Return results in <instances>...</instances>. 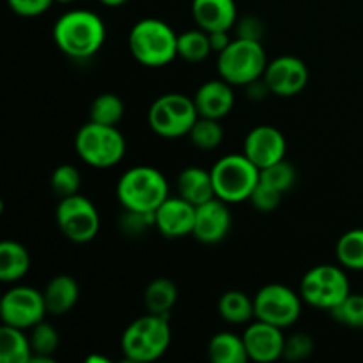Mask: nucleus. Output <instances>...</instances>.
I'll use <instances>...</instances> for the list:
<instances>
[{
    "label": "nucleus",
    "mask_w": 363,
    "mask_h": 363,
    "mask_svg": "<svg viewBox=\"0 0 363 363\" xmlns=\"http://www.w3.org/2000/svg\"><path fill=\"white\" fill-rule=\"evenodd\" d=\"M105 38V23L92 11H67L53 25V41L64 55L74 60L94 57L101 50Z\"/></svg>",
    "instance_id": "obj_1"
},
{
    "label": "nucleus",
    "mask_w": 363,
    "mask_h": 363,
    "mask_svg": "<svg viewBox=\"0 0 363 363\" xmlns=\"http://www.w3.org/2000/svg\"><path fill=\"white\" fill-rule=\"evenodd\" d=\"M172 340L169 315L145 314L135 319L123 333L121 350L126 360L149 363L162 358Z\"/></svg>",
    "instance_id": "obj_2"
},
{
    "label": "nucleus",
    "mask_w": 363,
    "mask_h": 363,
    "mask_svg": "<svg viewBox=\"0 0 363 363\" xmlns=\"http://www.w3.org/2000/svg\"><path fill=\"white\" fill-rule=\"evenodd\" d=\"M131 55L147 67H162L177 57V34L158 18H144L131 27L128 38Z\"/></svg>",
    "instance_id": "obj_3"
},
{
    "label": "nucleus",
    "mask_w": 363,
    "mask_h": 363,
    "mask_svg": "<svg viewBox=\"0 0 363 363\" xmlns=\"http://www.w3.org/2000/svg\"><path fill=\"white\" fill-rule=\"evenodd\" d=\"M169 197V183L155 167L138 165L128 169L117 183V199L128 211L156 213Z\"/></svg>",
    "instance_id": "obj_4"
},
{
    "label": "nucleus",
    "mask_w": 363,
    "mask_h": 363,
    "mask_svg": "<svg viewBox=\"0 0 363 363\" xmlns=\"http://www.w3.org/2000/svg\"><path fill=\"white\" fill-rule=\"evenodd\" d=\"M74 147L82 162L94 169H110L124 158L126 140L117 126L89 121L78 130Z\"/></svg>",
    "instance_id": "obj_5"
},
{
    "label": "nucleus",
    "mask_w": 363,
    "mask_h": 363,
    "mask_svg": "<svg viewBox=\"0 0 363 363\" xmlns=\"http://www.w3.org/2000/svg\"><path fill=\"white\" fill-rule=\"evenodd\" d=\"M215 195L227 204L248 201L261 181V169L245 155H227L211 169Z\"/></svg>",
    "instance_id": "obj_6"
},
{
    "label": "nucleus",
    "mask_w": 363,
    "mask_h": 363,
    "mask_svg": "<svg viewBox=\"0 0 363 363\" xmlns=\"http://www.w3.org/2000/svg\"><path fill=\"white\" fill-rule=\"evenodd\" d=\"M218 74L230 85H248L262 78L268 57L261 41L236 38L223 52L218 53Z\"/></svg>",
    "instance_id": "obj_7"
},
{
    "label": "nucleus",
    "mask_w": 363,
    "mask_h": 363,
    "mask_svg": "<svg viewBox=\"0 0 363 363\" xmlns=\"http://www.w3.org/2000/svg\"><path fill=\"white\" fill-rule=\"evenodd\" d=\"M199 119L194 98L179 92H169L155 99L147 112V123L158 137L179 138L190 133Z\"/></svg>",
    "instance_id": "obj_8"
},
{
    "label": "nucleus",
    "mask_w": 363,
    "mask_h": 363,
    "mask_svg": "<svg viewBox=\"0 0 363 363\" xmlns=\"http://www.w3.org/2000/svg\"><path fill=\"white\" fill-rule=\"evenodd\" d=\"M351 293L350 280L340 266L319 264L305 273L300 284L303 303L319 311H333Z\"/></svg>",
    "instance_id": "obj_9"
},
{
    "label": "nucleus",
    "mask_w": 363,
    "mask_h": 363,
    "mask_svg": "<svg viewBox=\"0 0 363 363\" xmlns=\"http://www.w3.org/2000/svg\"><path fill=\"white\" fill-rule=\"evenodd\" d=\"M301 294L282 284H268L261 287L254 298L255 319L277 328H289L301 315Z\"/></svg>",
    "instance_id": "obj_10"
},
{
    "label": "nucleus",
    "mask_w": 363,
    "mask_h": 363,
    "mask_svg": "<svg viewBox=\"0 0 363 363\" xmlns=\"http://www.w3.org/2000/svg\"><path fill=\"white\" fill-rule=\"evenodd\" d=\"M55 218L60 233L73 243H89L98 236L99 213L84 195L60 199Z\"/></svg>",
    "instance_id": "obj_11"
},
{
    "label": "nucleus",
    "mask_w": 363,
    "mask_h": 363,
    "mask_svg": "<svg viewBox=\"0 0 363 363\" xmlns=\"http://www.w3.org/2000/svg\"><path fill=\"white\" fill-rule=\"evenodd\" d=\"M48 314L41 291L27 286H14L0 301V318L7 326L28 330Z\"/></svg>",
    "instance_id": "obj_12"
},
{
    "label": "nucleus",
    "mask_w": 363,
    "mask_h": 363,
    "mask_svg": "<svg viewBox=\"0 0 363 363\" xmlns=\"http://www.w3.org/2000/svg\"><path fill=\"white\" fill-rule=\"evenodd\" d=\"M262 78L268 84L272 94L279 98H291L307 87L308 67L298 57L280 55L268 62Z\"/></svg>",
    "instance_id": "obj_13"
},
{
    "label": "nucleus",
    "mask_w": 363,
    "mask_h": 363,
    "mask_svg": "<svg viewBox=\"0 0 363 363\" xmlns=\"http://www.w3.org/2000/svg\"><path fill=\"white\" fill-rule=\"evenodd\" d=\"M286 151L284 133L268 124L255 126L243 142V155L261 170L286 160Z\"/></svg>",
    "instance_id": "obj_14"
},
{
    "label": "nucleus",
    "mask_w": 363,
    "mask_h": 363,
    "mask_svg": "<svg viewBox=\"0 0 363 363\" xmlns=\"http://www.w3.org/2000/svg\"><path fill=\"white\" fill-rule=\"evenodd\" d=\"M233 223L227 202L218 197L197 206L195 209V225L191 236L204 245H216L227 238Z\"/></svg>",
    "instance_id": "obj_15"
},
{
    "label": "nucleus",
    "mask_w": 363,
    "mask_h": 363,
    "mask_svg": "<svg viewBox=\"0 0 363 363\" xmlns=\"http://www.w3.org/2000/svg\"><path fill=\"white\" fill-rule=\"evenodd\" d=\"M243 340L245 346H247L248 360L272 363L284 357L286 337H284L282 328H277V326L255 319L245 330Z\"/></svg>",
    "instance_id": "obj_16"
},
{
    "label": "nucleus",
    "mask_w": 363,
    "mask_h": 363,
    "mask_svg": "<svg viewBox=\"0 0 363 363\" xmlns=\"http://www.w3.org/2000/svg\"><path fill=\"white\" fill-rule=\"evenodd\" d=\"M195 209L197 206L183 197H167L156 209V229L169 240L188 236L194 233Z\"/></svg>",
    "instance_id": "obj_17"
},
{
    "label": "nucleus",
    "mask_w": 363,
    "mask_h": 363,
    "mask_svg": "<svg viewBox=\"0 0 363 363\" xmlns=\"http://www.w3.org/2000/svg\"><path fill=\"white\" fill-rule=\"evenodd\" d=\"M195 108L199 117H209V119H223L229 116L234 106V92L233 85L220 80H208L197 89L194 96Z\"/></svg>",
    "instance_id": "obj_18"
},
{
    "label": "nucleus",
    "mask_w": 363,
    "mask_h": 363,
    "mask_svg": "<svg viewBox=\"0 0 363 363\" xmlns=\"http://www.w3.org/2000/svg\"><path fill=\"white\" fill-rule=\"evenodd\" d=\"M191 14L199 28L206 32L230 30L238 21L234 0H191Z\"/></svg>",
    "instance_id": "obj_19"
},
{
    "label": "nucleus",
    "mask_w": 363,
    "mask_h": 363,
    "mask_svg": "<svg viewBox=\"0 0 363 363\" xmlns=\"http://www.w3.org/2000/svg\"><path fill=\"white\" fill-rule=\"evenodd\" d=\"M177 194L194 206H201L211 201L213 197H216L211 170L208 172V170L199 169V167L184 169L177 177Z\"/></svg>",
    "instance_id": "obj_20"
},
{
    "label": "nucleus",
    "mask_w": 363,
    "mask_h": 363,
    "mask_svg": "<svg viewBox=\"0 0 363 363\" xmlns=\"http://www.w3.org/2000/svg\"><path fill=\"white\" fill-rule=\"evenodd\" d=\"M78 294V284L73 277L69 275H57L46 284L45 291H43V298H45L46 311L48 314L62 315L69 312L71 308L77 305Z\"/></svg>",
    "instance_id": "obj_21"
},
{
    "label": "nucleus",
    "mask_w": 363,
    "mask_h": 363,
    "mask_svg": "<svg viewBox=\"0 0 363 363\" xmlns=\"http://www.w3.org/2000/svg\"><path fill=\"white\" fill-rule=\"evenodd\" d=\"M30 269V254L18 241L0 243V280L6 284L18 282Z\"/></svg>",
    "instance_id": "obj_22"
},
{
    "label": "nucleus",
    "mask_w": 363,
    "mask_h": 363,
    "mask_svg": "<svg viewBox=\"0 0 363 363\" xmlns=\"http://www.w3.org/2000/svg\"><path fill=\"white\" fill-rule=\"evenodd\" d=\"M208 357L213 363H247L248 353L243 335L220 332L208 344Z\"/></svg>",
    "instance_id": "obj_23"
},
{
    "label": "nucleus",
    "mask_w": 363,
    "mask_h": 363,
    "mask_svg": "<svg viewBox=\"0 0 363 363\" xmlns=\"http://www.w3.org/2000/svg\"><path fill=\"white\" fill-rule=\"evenodd\" d=\"M30 339L23 330L2 325L0 328V362L2 363H30Z\"/></svg>",
    "instance_id": "obj_24"
},
{
    "label": "nucleus",
    "mask_w": 363,
    "mask_h": 363,
    "mask_svg": "<svg viewBox=\"0 0 363 363\" xmlns=\"http://www.w3.org/2000/svg\"><path fill=\"white\" fill-rule=\"evenodd\" d=\"M177 301V287L169 279H155L144 293V305L149 314L170 315Z\"/></svg>",
    "instance_id": "obj_25"
},
{
    "label": "nucleus",
    "mask_w": 363,
    "mask_h": 363,
    "mask_svg": "<svg viewBox=\"0 0 363 363\" xmlns=\"http://www.w3.org/2000/svg\"><path fill=\"white\" fill-rule=\"evenodd\" d=\"M218 314L230 325H247L255 318L254 300L241 291H227L218 301Z\"/></svg>",
    "instance_id": "obj_26"
},
{
    "label": "nucleus",
    "mask_w": 363,
    "mask_h": 363,
    "mask_svg": "<svg viewBox=\"0 0 363 363\" xmlns=\"http://www.w3.org/2000/svg\"><path fill=\"white\" fill-rule=\"evenodd\" d=\"M30 346L32 360L30 363H53L57 347H59V333L45 319L30 328Z\"/></svg>",
    "instance_id": "obj_27"
},
{
    "label": "nucleus",
    "mask_w": 363,
    "mask_h": 363,
    "mask_svg": "<svg viewBox=\"0 0 363 363\" xmlns=\"http://www.w3.org/2000/svg\"><path fill=\"white\" fill-rule=\"evenodd\" d=\"M335 255L342 268L363 272V229H351L344 233L337 241Z\"/></svg>",
    "instance_id": "obj_28"
},
{
    "label": "nucleus",
    "mask_w": 363,
    "mask_h": 363,
    "mask_svg": "<svg viewBox=\"0 0 363 363\" xmlns=\"http://www.w3.org/2000/svg\"><path fill=\"white\" fill-rule=\"evenodd\" d=\"M211 52L209 34L202 28L186 30L177 35V57L188 60V62H202L211 55Z\"/></svg>",
    "instance_id": "obj_29"
},
{
    "label": "nucleus",
    "mask_w": 363,
    "mask_h": 363,
    "mask_svg": "<svg viewBox=\"0 0 363 363\" xmlns=\"http://www.w3.org/2000/svg\"><path fill=\"white\" fill-rule=\"evenodd\" d=\"M91 116L92 123L98 124H108V126H117L121 119L124 117V103L113 92H105L99 94L98 98L92 101L91 105Z\"/></svg>",
    "instance_id": "obj_30"
},
{
    "label": "nucleus",
    "mask_w": 363,
    "mask_h": 363,
    "mask_svg": "<svg viewBox=\"0 0 363 363\" xmlns=\"http://www.w3.org/2000/svg\"><path fill=\"white\" fill-rule=\"evenodd\" d=\"M191 144L202 151H213L218 147L223 140V128L218 119H209V117H199L191 126L190 133Z\"/></svg>",
    "instance_id": "obj_31"
},
{
    "label": "nucleus",
    "mask_w": 363,
    "mask_h": 363,
    "mask_svg": "<svg viewBox=\"0 0 363 363\" xmlns=\"http://www.w3.org/2000/svg\"><path fill=\"white\" fill-rule=\"evenodd\" d=\"M330 314L340 325L363 330V294L350 293Z\"/></svg>",
    "instance_id": "obj_32"
},
{
    "label": "nucleus",
    "mask_w": 363,
    "mask_h": 363,
    "mask_svg": "<svg viewBox=\"0 0 363 363\" xmlns=\"http://www.w3.org/2000/svg\"><path fill=\"white\" fill-rule=\"evenodd\" d=\"M50 184H52V191L59 199L77 195L80 191L82 184L80 172L73 165H60L53 170Z\"/></svg>",
    "instance_id": "obj_33"
},
{
    "label": "nucleus",
    "mask_w": 363,
    "mask_h": 363,
    "mask_svg": "<svg viewBox=\"0 0 363 363\" xmlns=\"http://www.w3.org/2000/svg\"><path fill=\"white\" fill-rule=\"evenodd\" d=\"M261 181L272 184L277 190H280L282 194L289 191L291 188L296 184L298 181V172L289 162L282 160V162L275 163L272 167H266L261 170Z\"/></svg>",
    "instance_id": "obj_34"
},
{
    "label": "nucleus",
    "mask_w": 363,
    "mask_h": 363,
    "mask_svg": "<svg viewBox=\"0 0 363 363\" xmlns=\"http://www.w3.org/2000/svg\"><path fill=\"white\" fill-rule=\"evenodd\" d=\"M119 227L126 236H144L151 227H156V213H140L124 209Z\"/></svg>",
    "instance_id": "obj_35"
},
{
    "label": "nucleus",
    "mask_w": 363,
    "mask_h": 363,
    "mask_svg": "<svg viewBox=\"0 0 363 363\" xmlns=\"http://www.w3.org/2000/svg\"><path fill=\"white\" fill-rule=\"evenodd\" d=\"M282 197L284 194L280 190H277L275 186L264 183V181H259V184L255 186V190L252 191L248 201L254 204V208L257 209V211L269 213L275 211V209L279 208L280 202H282Z\"/></svg>",
    "instance_id": "obj_36"
},
{
    "label": "nucleus",
    "mask_w": 363,
    "mask_h": 363,
    "mask_svg": "<svg viewBox=\"0 0 363 363\" xmlns=\"http://www.w3.org/2000/svg\"><path fill=\"white\" fill-rule=\"evenodd\" d=\"M314 351V340L307 333H294L289 339H286V346H284V357L289 362L305 360L311 357Z\"/></svg>",
    "instance_id": "obj_37"
},
{
    "label": "nucleus",
    "mask_w": 363,
    "mask_h": 363,
    "mask_svg": "<svg viewBox=\"0 0 363 363\" xmlns=\"http://www.w3.org/2000/svg\"><path fill=\"white\" fill-rule=\"evenodd\" d=\"M55 0H7L9 9L23 18H34L46 13Z\"/></svg>",
    "instance_id": "obj_38"
},
{
    "label": "nucleus",
    "mask_w": 363,
    "mask_h": 363,
    "mask_svg": "<svg viewBox=\"0 0 363 363\" xmlns=\"http://www.w3.org/2000/svg\"><path fill=\"white\" fill-rule=\"evenodd\" d=\"M236 34L241 39H252V41H261L262 34H264V25L259 18L255 16H243L241 20L236 21Z\"/></svg>",
    "instance_id": "obj_39"
},
{
    "label": "nucleus",
    "mask_w": 363,
    "mask_h": 363,
    "mask_svg": "<svg viewBox=\"0 0 363 363\" xmlns=\"http://www.w3.org/2000/svg\"><path fill=\"white\" fill-rule=\"evenodd\" d=\"M247 87V94L248 98L254 99V101H261V99H264L266 96L269 94V87L268 84L264 82V78H257V80H254L252 84L245 85Z\"/></svg>",
    "instance_id": "obj_40"
},
{
    "label": "nucleus",
    "mask_w": 363,
    "mask_h": 363,
    "mask_svg": "<svg viewBox=\"0 0 363 363\" xmlns=\"http://www.w3.org/2000/svg\"><path fill=\"white\" fill-rule=\"evenodd\" d=\"M209 34V43H211L213 52L220 53L230 45L233 39L229 38V30H216V32H208Z\"/></svg>",
    "instance_id": "obj_41"
},
{
    "label": "nucleus",
    "mask_w": 363,
    "mask_h": 363,
    "mask_svg": "<svg viewBox=\"0 0 363 363\" xmlns=\"http://www.w3.org/2000/svg\"><path fill=\"white\" fill-rule=\"evenodd\" d=\"M87 363H108V358L101 357V354H91V357L85 358Z\"/></svg>",
    "instance_id": "obj_42"
},
{
    "label": "nucleus",
    "mask_w": 363,
    "mask_h": 363,
    "mask_svg": "<svg viewBox=\"0 0 363 363\" xmlns=\"http://www.w3.org/2000/svg\"><path fill=\"white\" fill-rule=\"evenodd\" d=\"M99 2L106 7H119L123 6V4H126L128 0H99Z\"/></svg>",
    "instance_id": "obj_43"
},
{
    "label": "nucleus",
    "mask_w": 363,
    "mask_h": 363,
    "mask_svg": "<svg viewBox=\"0 0 363 363\" xmlns=\"http://www.w3.org/2000/svg\"><path fill=\"white\" fill-rule=\"evenodd\" d=\"M59 4H71V2H77V0H55Z\"/></svg>",
    "instance_id": "obj_44"
}]
</instances>
